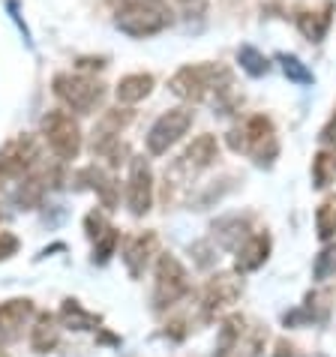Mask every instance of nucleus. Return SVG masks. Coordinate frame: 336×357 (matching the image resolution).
<instances>
[{
	"label": "nucleus",
	"instance_id": "nucleus-19",
	"mask_svg": "<svg viewBox=\"0 0 336 357\" xmlns=\"http://www.w3.org/2000/svg\"><path fill=\"white\" fill-rule=\"evenodd\" d=\"M246 333V319L243 315L231 312L229 319H222V327H220V340H216V357H229L237 351V345H240Z\"/></svg>",
	"mask_w": 336,
	"mask_h": 357
},
{
	"label": "nucleus",
	"instance_id": "nucleus-1",
	"mask_svg": "<svg viewBox=\"0 0 336 357\" xmlns=\"http://www.w3.org/2000/svg\"><path fill=\"white\" fill-rule=\"evenodd\" d=\"M168 87L183 102L213 99L222 108V96H231V73L220 63H190V66H181L168 78Z\"/></svg>",
	"mask_w": 336,
	"mask_h": 357
},
{
	"label": "nucleus",
	"instance_id": "nucleus-26",
	"mask_svg": "<svg viewBox=\"0 0 336 357\" xmlns=\"http://www.w3.org/2000/svg\"><path fill=\"white\" fill-rule=\"evenodd\" d=\"M117 243H121V231L108 225L105 231H102V234H100V237H96V241H93V261H96V264H105V261H108V259H112V255H114Z\"/></svg>",
	"mask_w": 336,
	"mask_h": 357
},
{
	"label": "nucleus",
	"instance_id": "nucleus-32",
	"mask_svg": "<svg viewBox=\"0 0 336 357\" xmlns=\"http://www.w3.org/2000/svg\"><path fill=\"white\" fill-rule=\"evenodd\" d=\"M321 142L324 144H336V114L330 117V123L321 130Z\"/></svg>",
	"mask_w": 336,
	"mask_h": 357
},
{
	"label": "nucleus",
	"instance_id": "nucleus-22",
	"mask_svg": "<svg viewBox=\"0 0 336 357\" xmlns=\"http://www.w3.org/2000/svg\"><path fill=\"white\" fill-rule=\"evenodd\" d=\"M66 327H75V331H96L100 327V315H93V312H87L78 301H63L61 306V315H57Z\"/></svg>",
	"mask_w": 336,
	"mask_h": 357
},
{
	"label": "nucleus",
	"instance_id": "nucleus-3",
	"mask_svg": "<svg viewBox=\"0 0 336 357\" xmlns=\"http://www.w3.org/2000/svg\"><path fill=\"white\" fill-rule=\"evenodd\" d=\"M225 142L234 153H243V156H252L259 165H270L276 156H280V138H276V126L270 117L264 114H252L246 117L240 126L225 135Z\"/></svg>",
	"mask_w": 336,
	"mask_h": 357
},
{
	"label": "nucleus",
	"instance_id": "nucleus-20",
	"mask_svg": "<svg viewBox=\"0 0 336 357\" xmlns=\"http://www.w3.org/2000/svg\"><path fill=\"white\" fill-rule=\"evenodd\" d=\"M48 172H33V174H24V183L18 186L15 192V202L24 207V211H31V207H36L39 202H43V195L48 190Z\"/></svg>",
	"mask_w": 336,
	"mask_h": 357
},
{
	"label": "nucleus",
	"instance_id": "nucleus-16",
	"mask_svg": "<svg viewBox=\"0 0 336 357\" xmlns=\"http://www.w3.org/2000/svg\"><path fill=\"white\" fill-rule=\"evenodd\" d=\"M57 342H61V319L52 312L36 315V324L31 327V349L39 354H48L57 349Z\"/></svg>",
	"mask_w": 336,
	"mask_h": 357
},
{
	"label": "nucleus",
	"instance_id": "nucleus-17",
	"mask_svg": "<svg viewBox=\"0 0 336 357\" xmlns=\"http://www.w3.org/2000/svg\"><path fill=\"white\" fill-rule=\"evenodd\" d=\"M333 22V3H324L321 9H306L298 15V31L310 39V43H321L330 31Z\"/></svg>",
	"mask_w": 336,
	"mask_h": 357
},
{
	"label": "nucleus",
	"instance_id": "nucleus-23",
	"mask_svg": "<svg viewBox=\"0 0 336 357\" xmlns=\"http://www.w3.org/2000/svg\"><path fill=\"white\" fill-rule=\"evenodd\" d=\"M333 181H336V153L319 151L312 160V186L315 190H328Z\"/></svg>",
	"mask_w": 336,
	"mask_h": 357
},
{
	"label": "nucleus",
	"instance_id": "nucleus-13",
	"mask_svg": "<svg viewBox=\"0 0 336 357\" xmlns=\"http://www.w3.org/2000/svg\"><path fill=\"white\" fill-rule=\"evenodd\" d=\"M132 123V112L130 108H112V112H105L100 117V123L93 126V153H108L114 144H121V132L126 130V126Z\"/></svg>",
	"mask_w": 336,
	"mask_h": 357
},
{
	"label": "nucleus",
	"instance_id": "nucleus-33",
	"mask_svg": "<svg viewBox=\"0 0 336 357\" xmlns=\"http://www.w3.org/2000/svg\"><path fill=\"white\" fill-rule=\"evenodd\" d=\"M108 3H126V0H108Z\"/></svg>",
	"mask_w": 336,
	"mask_h": 357
},
{
	"label": "nucleus",
	"instance_id": "nucleus-4",
	"mask_svg": "<svg viewBox=\"0 0 336 357\" xmlns=\"http://www.w3.org/2000/svg\"><path fill=\"white\" fill-rule=\"evenodd\" d=\"M54 96L75 114H93L105 99V84L96 82L91 75H72V73H61L54 75Z\"/></svg>",
	"mask_w": 336,
	"mask_h": 357
},
{
	"label": "nucleus",
	"instance_id": "nucleus-11",
	"mask_svg": "<svg viewBox=\"0 0 336 357\" xmlns=\"http://www.w3.org/2000/svg\"><path fill=\"white\" fill-rule=\"evenodd\" d=\"M216 160H220V142H216V135L201 132L199 138H192V144L183 151V156L177 160V165L171 172L192 177V174L204 172V168H211Z\"/></svg>",
	"mask_w": 336,
	"mask_h": 357
},
{
	"label": "nucleus",
	"instance_id": "nucleus-28",
	"mask_svg": "<svg viewBox=\"0 0 336 357\" xmlns=\"http://www.w3.org/2000/svg\"><path fill=\"white\" fill-rule=\"evenodd\" d=\"M280 61H282V69H285V75H289L291 82H298V84H310V82H312V73L298 61V57L280 54Z\"/></svg>",
	"mask_w": 336,
	"mask_h": 357
},
{
	"label": "nucleus",
	"instance_id": "nucleus-8",
	"mask_svg": "<svg viewBox=\"0 0 336 357\" xmlns=\"http://www.w3.org/2000/svg\"><path fill=\"white\" fill-rule=\"evenodd\" d=\"M240 291H243V285H240V280H237L234 273H216V276H211L207 285H204V291H201V315L211 321L220 312L231 310V306L240 301Z\"/></svg>",
	"mask_w": 336,
	"mask_h": 357
},
{
	"label": "nucleus",
	"instance_id": "nucleus-21",
	"mask_svg": "<svg viewBox=\"0 0 336 357\" xmlns=\"http://www.w3.org/2000/svg\"><path fill=\"white\" fill-rule=\"evenodd\" d=\"M75 181H91L87 186L100 192L102 204L108 207V211H112V207L117 204V190H114V181H112V177H108V174H102L96 165H91V168H82V172L75 174Z\"/></svg>",
	"mask_w": 336,
	"mask_h": 357
},
{
	"label": "nucleus",
	"instance_id": "nucleus-10",
	"mask_svg": "<svg viewBox=\"0 0 336 357\" xmlns=\"http://www.w3.org/2000/svg\"><path fill=\"white\" fill-rule=\"evenodd\" d=\"M126 207L132 216H144L153 207V172L144 156L130 162V183H126Z\"/></svg>",
	"mask_w": 336,
	"mask_h": 357
},
{
	"label": "nucleus",
	"instance_id": "nucleus-15",
	"mask_svg": "<svg viewBox=\"0 0 336 357\" xmlns=\"http://www.w3.org/2000/svg\"><path fill=\"white\" fill-rule=\"evenodd\" d=\"M270 234H252L246 237V241L234 250V271L237 273H252L259 271V267H264V261L270 259Z\"/></svg>",
	"mask_w": 336,
	"mask_h": 357
},
{
	"label": "nucleus",
	"instance_id": "nucleus-25",
	"mask_svg": "<svg viewBox=\"0 0 336 357\" xmlns=\"http://www.w3.org/2000/svg\"><path fill=\"white\" fill-rule=\"evenodd\" d=\"M237 61H240V66H243L252 78H261V75L270 69L268 57H264V54L259 52V48H252V45H243L240 52H237Z\"/></svg>",
	"mask_w": 336,
	"mask_h": 357
},
{
	"label": "nucleus",
	"instance_id": "nucleus-30",
	"mask_svg": "<svg viewBox=\"0 0 336 357\" xmlns=\"http://www.w3.org/2000/svg\"><path fill=\"white\" fill-rule=\"evenodd\" d=\"M18 246H22V241H18L13 231H0V261L13 259V255L18 252Z\"/></svg>",
	"mask_w": 336,
	"mask_h": 357
},
{
	"label": "nucleus",
	"instance_id": "nucleus-24",
	"mask_svg": "<svg viewBox=\"0 0 336 357\" xmlns=\"http://www.w3.org/2000/svg\"><path fill=\"white\" fill-rule=\"evenodd\" d=\"M315 234L321 241H330L336 234V192L324 195V202L315 207Z\"/></svg>",
	"mask_w": 336,
	"mask_h": 357
},
{
	"label": "nucleus",
	"instance_id": "nucleus-5",
	"mask_svg": "<svg viewBox=\"0 0 336 357\" xmlns=\"http://www.w3.org/2000/svg\"><path fill=\"white\" fill-rule=\"evenodd\" d=\"M190 291V273L186 267L174 259L171 252H162L156 259V271H153V310H171V306L186 297Z\"/></svg>",
	"mask_w": 336,
	"mask_h": 357
},
{
	"label": "nucleus",
	"instance_id": "nucleus-14",
	"mask_svg": "<svg viewBox=\"0 0 336 357\" xmlns=\"http://www.w3.org/2000/svg\"><path fill=\"white\" fill-rule=\"evenodd\" d=\"M156 246H160V241H156L153 231H138V234H132L130 241H126L123 264H126V271H130L132 280H142L144 276V267L151 264V259L156 255Z\"/></svg>",
	"mask_w": 336,
	"mask_h": 357
},
{
	"label": "nucleus",
	"instance_id": "nucleus-31",
	"mask_svg": "<svg viewBox=\"0 0 336 357\" xmlns=\"http://www.w3.org/2000/svg\"><path fill=\"white\" fill-rule=\"evenodd\" d=\"M174 3L183 9L186 18H199V15H204V9H207V0H174Z\"/></svg>",
	"mask_w": 336,
	"mask_h": 357
},
{
	"label": "nucleus",
	"instance_id": "nucleus-18",
	"mask_svg": "<svg viewBox=\"0 0 336 357\" xmlns=\"http://www.w3.org/2000/svg\"><path fill=\"white\" fill-rule=\"evenodd\" d=\"M151 91H153V75L151 73H132V75H123L121 82H117L114 96H117V102H123V105H135V102H142L144 96H151Z\"/></svg>",
	"mask_w": 336,
	"mask_h": 357
},
{
	"label": "nucleus",
	"instance_id": "nucleus-9",
	"mask_svg": "<svg viewBox=\"0 0 336 357\" xmlns=\"http://www.w3.org/2000/svg\"><path fill=\"white\" fill-rule=\"evenodd\" d=\"M36 160H39V147L33 142V135L13 138V142L0 151V181H13V177L31 174Z\"/></svg>",
	"mask_w": 336,
	"mask_h": 357
},
{
	"label": "nucleus",
	"instance_id": "nucleus-29",
	"mask_svg": "<svg viewBox=\"0 0 336 357\" xmlns=\"http://www.w3.org/2000/svg\"><path fill=\"white\" fill-rule=\"evenodd\" d=\"M108 228V222H105V216L102 213H87L84 216V231H87V237H91V241H96V237H100L102 231Z\"/></svg>",
	"mask_w": 336,
	"mask_h": 357
},
{
	"label": "nucleus",
	"instance_id": "nucleus-2",
	"mask_svg": "<svg viewBox=\"0 0 336 357\" xmlns=\"http://www.w3.org/2000/svg\"><path fill=\"white\" fill-rule=\"evenodd\" d=\"M114 24L126 36L147 39L168 31L174 24V13L168 6V0H126V3L117 6Z\"/></svg>",
	"mask_w": 336,
	"mask_h": 357
},
{
	"label": "nucleus",
	"instance_id": "nucleus-7",
	"mask_svg": "<svg viewBox=\"0 0 336 357\" xmlns=\"http://www.w3.org/2000/svg\"><path fill=\"white\" fill-rule=\"evenodd\" d=\"M192 121H195V112L190 105L168 108L165 114L156 117V123L151 126V132H147V153H153V156L168 153L186 132H190Z\"/></svg>",
	"mask_w": 336,
	"mask_h": 357
},
{
	"label": "nucleus",
	"instance_id": "nucleus-12",
	"mask_svg": "<svg viewBox=\"0 0 336 357\" xmlns=\"http://www.w3.org/2000/svg\"><path fill=\"white\" fill-rule=\"evenodd\" d=\"M33 319V301L31 297H13L0 303V345H9L22 340L24 327Z\"/></svg>",
	"mask_w": 336,
	"mask_h": 357
},
{
	"label": "nucleus",
	"instance_id": "nucleus-27",
	"mask_svg": "<svg viewBox=\"0 0 336 357\" xmlns=\"http://www.w3.org/2000/svg\"><path fill=\"white\" fill-rule=\"evenodd\" d=\"M312 276L319 282H328V280H333V276H336V243L333 246H324V250L315 255Z\"/></svg>",
	"mask_w": 336,
	"mask_h": 357
},
{
	"label": "nucleus",
	"instance_id": "nucleus-6",
	"mask_svg": "<svg viewBox=\"0 0 336 357\" xmlns=\"http://www.w3.org/2000/svg\"><path fill=\"white\" fill-rule=\"evenodd\" d=\"M43 138L52 147V153L63 162L78 160V153H82V126L72 114L61 112V108L43 117Z\"/></svg>",
	"mask_w": 336,
	"mask_h": 357
}]
</instances>
